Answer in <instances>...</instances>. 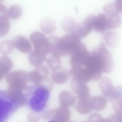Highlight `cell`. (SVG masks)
<instances>
[{"instance_id": "obj_1", "label": "cell", "mask_w": 122, "mask_h": 122, "mask_svg": "<svg viewBox=\"0 0 122 122\" xmlns=\"http://www.w3.org/2000/svg\"><path fill=\"white\" fill-rule=\"evenodd\" d=\"M37 87L29 97H25L26 104L33 112L40 113L46 108L49 98V91L43 88Z\"/></svg>"}, {"instance_id": "obj_2", "label": "cell", "mask_w": 122, "mask_h": 122, "mask_svg": "<svg viewBox=\"0 0 122 122\" xmlns=\"http://www.w3.org/2000/svg\"><path fill=\"white\" fill-rule=\"evenodd\" d=\"M80 40L75 33L64 35L59 38L57 44L53 53L60 57L71 55L80 43Z\"/></svg>"}, {"instance_id": "obj_3", "label": "cell", "mask_w": 122, "mask_h": 122, "mask_svg": "<svg viewBox=\"0 0 122 122\" xmlns=\"http://www.w3.org/2000/svg\"><path fill=\"white\" fill-rule=\"evenodd\" d=\"M99 80V88L102 97L106 100L111 102L122 98L121 86L114 87L110 79L107 76H104Z\"/></svg>"}, {"instance_id": "obj_4", "label": "cell", "mask_w": 122, "mask_h": 122, "mask_svg": "<svg viewBox=\"0 0 122 122\" xmlns=\"http://www.w3.org/2000/svg\"><path fill=\"white\" fill-rule=\"evenodd\" d=\"M100 64L102 72L109 73L114 67V62L112 53L102 43L93 50Z\"/></svg>"}, {"instance_id": "obj_5", "label": "cell", "mask_w": 122, "mask_h": 122, "mask_svg": "<svg viewBox=\"0 0 122 122\" xmlns=\"http://www.w3.org/2000/svg\"><path fill=\"white\" fill-rule=\"evenodd\" d=\"M19 107L7 92L0 91V122H6Z\"/></svg>"}, {"instance_id": "obj_6", "label": "cell", "mask_w": 122, "mask_h": 122, "mask_svg": "<svg viewBox=\"0 0 122 122\" xmlns=\"http://www.w3.org/2000/svg\"><path fill=\"white\" fill-rule=\"evenodd\" d=\"M30 41L34 46V51L47 56L51 52V48L48 38L39 32H35L30 35Z\"/></svg>"}, {"instance_id": "obj_7", "label": "cell", "mask_w": 122, "mask_h": 122, "mask_svg": "<svg viewBox=\"0 0 122 122\" xmlns=\"http://www.w3.org/2000/svg\"><path fill=\"white\" fill-rule=\"evenodd\" d=\"M6 81L9 86L15 87L23 91L29 82L27 73L22 70L14 71L8 74Z\"/></svg>"}, {"instance_id": "obj_8", "label": "cell", "mask_w": 122, "mask_h": 122, "mask_svg": "<svg viewBox=\"0 0 122 122\" xmlns=\"http://www.w3.org/2000/svg\"><path fill=\"white\" fill-rule=\"evenodd\" d=\"M84 66L90 73L92 80L97 81L101 78L102 71L97 56L93 51L88 52Z\"/></svg>"}, {"instance_id": "obj_9", "label": "cell", "mask_w": 122, "mask_h": 122, "mask_svg": "<svg viewBox=\"0 0 122 122\" xmlns=\"http://www.w3.org/2000/svg\"><path fill=\"white\" fill-rule=\"evenodd\" d=\"M88 52L85 45L80 42L71 55L70 62L72 68L79 69L84 66Z\"/></svg>"}, {"instance_id": "obj_10", "label": "cell", "mask_w": 122, "mask_h": 122, "mask_svg": "<svg viewBox=\"0 0 122 122\" xmlns=\"http://www.w3.org/2000/svg\"><path fill=\"white\" fill-rule=\"evenodd\" d=\"M96 16L93 14L89 15L83 21L77 25L75 33L80 40L86 36L93 29Z\"/></svg>"}, {"instance_id": "obj_11", "label": "cell", "mask_w": 122, "mask_h": 122, "mask_svg": "<svg viewBox=\"0 0 122 122\" xmlns=\"http://www.w3.org/2000/svg\"><path fill=\"white\" fill-rule=\"evenodd\" d=\"M71 86L79 100H86L90 98V90L86 83L72 78L71 82Z\"/></svg>"}, {"instance_id": "obj_12", "label": "cell", "mask_w": 122, "mask_h": 122, "mask_svg": "<svg viewBox=\"0 0 122 122\" xmlns=\"http://www.w3.org/2000/svg\"><path fill=\"white\" fill-rule=\"evenodd\" d=\"M49 74V71L47 68L41 65L27 73L29 81L31 82L38 86L42 80L48 77Z\"/></svg>"}, {"instance_id": "obj_13", "label": "cell", "mask_w": 122, "mask_h": 122, "mask_svg": "<svg viewBox=\"0 0 122 122\" xmlns=\"http://www.w3.org/2000/svg\"><path fill=\"white\" fill-rule=\"evenodd\" d=\"M51 109L50 120L55 122H68L71 116V112L68 107L61 106Z\"/></svg>"}, {"instance_id": "obj_14", "label": "cell", "mask_w": 122, "mask_h": 122, "mask_svg": "<svg viewBox=\"0 0 122 122\" xmlns=\"http://www.w3.org/2000/svg\"><path fill=\"white\" fill-rule=\"evenodd\" d=\"M14 47L24 53L30 52L32 46L30 42L26 38L21 35L15 36L11 41Z\"/></svg>"}, {"instance_id": "obj_15", "label": "cell", "mask_w": 122, "mask_h": 122, "mask_svg": "<svg viewBox=\"0 0 122 122\" xmlns=\"http://www.w3.org/2000/svg\"><path fill=\"white\" fill-rule=\"evenodd\" d=\"M7 92L19 107H22L25 105V95L23 93V91L15 87L9 86Z\"/></svg>"}, {"instance_id": "obj_16", "label": "cell", "mask_w": 122, "mask_h": 122, "mask_svg": "<svg viewBox=\"0 0 122 122\" xmlns=\"http://www.w3.org/2000/svg\"><path fill=\"white\" fill-rule=\"evenodd\" d=\"M69 72L72 78L79 81L86 83L92 80L89 72L85 67L77 69L72 68Z\"/></svg>"}, {"instance_id": "obj_17", "label": "cell", "mask_w": 122, "mask_h": 122, "mask_svg": "<svg viewBox=\"0 0 122 122\" xmlns=\"http://www.w3.org/2000/svg\"><path fill=\"white\" fill-rule=\"evenodd\" d=\"M70 76L69 71L66 69L61 67L52 71L51 74V78L53 82L56 84H61L66 82Z\"/></svg>"}, {"instance_id": "obj_18", "label": "cell", "mask_w": 122, "mask_h": 122, "mask_svg": "<svg viewBox=\"0 0 122 122\" xmlns=\"http://www.w3.org/2000/svg\"><path fill=\"white\" fill-rule=\"evenodd\" d=\"M58 97L60 106L68 108L73 105L76 100V96L72 92L67 90L61 92Z\"/></svg>"}, {"instance_id": "obj_19", "label": "cell", "mask_w": 122, "mask_h": 122, "mask_svg": "<svg viewBox=\"0 0 122 122\" xmlns=\"http://www.w3.org/2000/svg\"><path fill=\"white\" fill-rule=\"evenodd\" d=\"M103 10L108 16L119 14L122 11V0H117L114 3L105 4Z\"/></svg>"}, {"instance_id": "obj_20", "label": "cell", "mask_w": 122, "mask_h": 122, "mask_svg": "<svg viewBox=\"0 0 122 122\" xmlns=\"http://www.w3.org/2000/svg\"><path fill=\"white\" fill-rule=\"evenodd\" d=\"M46 57V61L49 68L52 71L61 67V60L60 57L56 54L51 53Z\"/></svg>"}, {"instance_id": "obj_21", "label": "cell", "mask_w": 122, "mask_h": 122, "mask_svg": "<svg viewBox=\"0 0 122 122\" xmlns=\"http://www.w3.org/2000/svg\"><path fill=\"white\" fill-rule=\"evenodd\" d=\"M107 16L101 13L96 16L93 29L98 32H102L107 30Z\"/></svg>"}, {"instance_id": "obj_22", "label": "cell", "mask_w": 122, "mask_h": 122, "mask_svg": "<svg viewBox=\"0 0 122 122\" xmlns=\"http://www.w3.org/2000/svg\"><path fill=\"white\" fill-rule=\"evenodd\" d=\"M104 39L107 45L110 47L113 48L118 44L119 36L116 31L111 30L107 31L105 33Z\"/></svg>"}, {"instance_id": "obj_23", "label": "cell", "mask_w": 122, "mask_h": 122, "mask_svg": "<svg viewBox=\"0 0 122 122\" xmlns=\"http://www.w3.org/2000/svg\"><path fill=\"white\" fill-rule=\"evenodd\" d=\"M61 23L62 28L64 30L70 33H75L77 24L72 17L70 16L65 17L62 20Z\"/></svg>"}, {"instance_id": "obj_24", "label": "cell", "mask_w": 122, "mask_h": 122, "mask_svg": "<svg viewBox=\"0 0 122 122\" xmlns=\"http://www.w3.org/2000/svg\"><path fill=\"white\" fill-rule=\"evenodd\" d=\"M46 56L33 50L29 55L28 60L32 66L37 67L42 65L46 60Z\"/></svg>"}, {"instance_id": "obj_25", "label": "cell", "mask_w": 122, "mask_h": 122, "mask_svg": "<svg viewBox=\"0 0 122 122\" xmlns=\"http://www.w3.org/2000/svg\"><path fill=\"white\" fill-rule=\"evenodd\" d=\"M93 110L97 111L103 110L106 105V100L102 96H95L90 98Z\"/></svg>"}, {"instance_id": "obj_26", "label": "cell", "mask_w": 122, "mask_h": 122, "mask_svg": "<svg viewBox=\"0 0 122 122\" xmlns=\"http://www.w3.org/2000/svg\"><path fill=\"white\" fill-rule=\"evenodd\" d=\"M90 98L86 100H79L76 107V110L79 113L81 114H85L92 111L93 109Z\"/></svg>"}, {"instance_id": "obj_27", "label": "cell", "mask_w": 122, "mask_h": 122, "mask_svg": "<svg viewBox=\"0 0 122 122\" xmlns=\"http://www.w3.org/2000/svg\"><path fill=\"white\" fill-rule=\"evenodd\" d=\"M40 26L43 31L47 34H51L55 31L56 26L52 19L46 18L42 20L40 23Z\"/></svg>"}, {"instance_id": "obj_28", "label": "cell", "mask_w": 122, "mask_h": 122, "mask_svg": "<svg viewBox=\"0 0 122 122\" xmlns=\"http://www.w3.org/2000/svg\"><path fill=\"white\" fill-rule=\"evenodd\" d=\"M10 27V23L7 15L0 16V37L6 35L9 32Z\"/></svg>"}, {"instance_id": "obj_29", "label": "cell", "mask_w": 122, "mask_h": 122, "mask_svg": "<svg viewBox=\"0 0 122 122\" xmlns=\"http://www.w3.org/2000/svg\"><path fill=\"white\" fill-rule=\"evenodd\" d=\"M107 29L117 28L121 24V19L119 14L107 16Z\"/></svg>"}, {"instance_id": "obj_30", "label": "cell", "mask_w": 122, "mask_h": 122, "mask_svg": "<svg viewBox=\"0 0 122 122\" xmlns=\"http://www.w3.org/2000/svg\"><path fill=\"white\" fill-rule=\"evenodd\" d=\"M21 7L18 5L11 6L7 10V15L8 17L12 19H16L19 18L22 13Z\"/></svg>"}, {"instance_id": "obj_31", "label": "cell", "mask_w": 122, "mask_h": 122, "mask_svg": "<svg viewBox=\"0 0 122 122\" xmlns=\"http://www.w3.org/2000/svg\"><path fill=\"white\" fill-rule=\"evenodd\" d=\"M14 47L11 41L3 40L0 43V52L5 55L9 54L12 51Z\"/></svg>"}, {"instance_id": "obj_32", "label": "cell", "mask_w": 122, "mask_h": 122, "mask_svg": "<svg viewBox=\"0 0 122 122\" xmlns=\"http://www.w3.org/2000/svg\"><path fill=\"white\" fill-rule=\"evenodd\" d=\"M51 80L48 77L42 80L38 87L45 89L49 91L53 88L54 85Z\"/></svg>"}, {"instance_id": "obj_33", "label": "cell", "mask_w": 122, "mask_h": 122, "mask_svg": "<svg viewBox=\"0 0 122 122\" xmlns=\"http://www.w3.org/2000/svg\"><path fill=\"white\" fill-rule=\"evenodd\" d=\"M88 122H106L104 119L99 114L94 113L91 114L88 118Z\"/></svg>"}, {"instance_id": "obj_34", "label": "cell", "mask_w": 122, "mask_h": 122, "mask_svg": "<svg viewBox=\"0 0 122 122\" xmlns=\"http://www.w3.org/2000/svg\"><path fill=\"white\" fill-rule=\"evenodd\" d=\"M106 120V122H122V114L116 113L111 115Z\"/></svg>"}, {"instance_id": "obj_35", "label": "cell", "mask_w": 122, "mask_h": 122, "mask_svg": "<svg viewBox=\"0 0 122 122\" xmlns=\"http://www.w3.org/2000/svg\"><path fill=\"white\" fill-rule=\"evenodd\" d=\"M113 108L116 113L122 114V98L114 101Z\"/></svg>"}, {"instance_id": "obj_36", "label": "cell", "mask_w": 122, "mask_h": 122, "mask_svg": "<svg viewBox=\"0 0 122 122\" xmlns=\"http://www.w3.org/2000/svg\"><path fill=\"white\" fill-rule=\"evenodd\" d=\"M41 117V115L38 112H33L29 113L28 117V120L30 122H36Z\"/></svg>"}, {"instance_id": "obj_37", "label": "cell", "mask_w": 122, "mask_h": 122, "mask_svg": "<svg viewBox=\"0 0 122 122\" xmlns=\"http://www.w3.org/2000/svg\"><path fill=\"white\" fill-rule=\"evenodd\" d=\"M7 10L5 5L0 3V15H7Z\"/></svg>"}, {"instance_id": "obj_38", "label": "cell", "mask_w": 122, "mask_h": 122, "mask_svg": "<svg viewBox=\"0 0 122 122\" xmlns=\"http://www.w3.org/2000/svg\"><path fill=\"white\" fill-rule=\"evenodd\" d=\"M48 122H55L54 121H53V120H51V121H49Z\"/></svg>"}, {"instance_id": "obj_39", "label": "cell", "mask_w": 122, "mask_h": 122, "mask_svg": "<svg viewBox=\"0 0 122 122\" xmlns=\"http://www.w3.org/2000/svg\"></svg>"}]
</instances>
